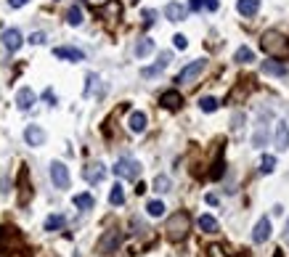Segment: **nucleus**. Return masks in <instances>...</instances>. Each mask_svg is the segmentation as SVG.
<instances>
[{
    "instance_id": "a19ab883",
    "label": "nucleus",
    "mask_w": 289,
    "mask_h": 257,
    "mask_svg": "<svg viewBox=\"0 0 289 257\" xmlns=\"http://www.w3.org/2000/svg\"><path fill=\"white\" fill-rule=\"evenodd\" d=\"M204 6H207L210 11H215V8H218V0H204Z\"/></svg>"
},
{
    "instance_id": "5701e85b",
    "label": "nucleus",
    "mask_w": 289,
    "mask_h": 257,
    "mask_svg": "<svg viewBox=\"0 0 289 257\" xmlns=\"http://www.w3.org/2000/svg\"><path fill=\"white\" fill-rule=\"evenodd\" d=\"M199 228H202L204 233H218V220L212 218V215H202V218H199Z\"/></svg>"
},
{
    "instance_id": "4c0bfd02",
    "label": "nucleus",
    "mask_w": 289,
    "mask_h": 257,
    "mask_svg": "<svg viewBox=\"0 0 289 257\" xmlns=\"http://www.w3.org/2000/svg\"><path fill=\"white\" fill-rule=\"evenodd\" d=\"M43 98H45V101H48V103H51V106H53V103H56V93H53V90H51V88H48V90H45V93H43Z\"/></svg>"
},
{
    "instance_id": "dca6fc26",
    "label": "nucleus",
    "mask_w": 289,
    "mask_h": 257,
    "mask_svg": "<svg viewBox=\"0 0 289 257\" xmlns=\"http://www.w3.org/2000/svg\"><path fill=\"white\" fill-rule=\"evenodd\" d=\"M164 16L170 19V22H183L186 19V8L180 6V3H167L164 6Z\"/></svg>"
},
{
    "instance_id": "ea45409f",
    "label": "nucleus",
    "mask_w": 289,
    "mask_h": 257,
    "mask_svg": "<svg viewBox=\"0 0 289 257\" xmlns=\"http://www.w3.org/2000/svg\"><path fill=\"white\" fill-rule=\"evenodd\" d=\"M27 3H29V0H8L11 8H22V6H27Z\"/></svg>"
},
{
    "instance_id": "c756f323",
    "label": "nucleus",
    "mask_w": 289,
    "mask_h": 257,
    "mask_svg": "<svg viewBox=\"0 0 289 257\" xmlns=\"http://www.w3.org/2000/svg\"><path fill=\"white\" fill-rule=\"evenodd\" d=\"M170 186H173V183H170V178H167V175H157V178H154V188H157L159 194H167V191H170Z\"/></svg>"
},
{
    "instance_id": "c85d7f7f",
    "label": "nucleus",
    "mask_w": 289,
    "mask_h": 257,
    "mask_svg": "<svg viewBox=\"0 0 289 257\" xmlns=\"http://www.w3.org/2000/svg\"><path fill=\"white\" fill-rule=\"evenodd\" d=\"M199 109H202V112H207V114H212V112L218 109V98H212V96H204V98L199 101Z\"/></svg>"
},
{
    "instance_id": "c9c22d12",
    "label": "nucleus",
    "mask_w": 289,
    "mask_h": 257,
    "mask_svg": "<svg viewBox=\"0 0 289 257\" xmlns=\"http://www.w3.org/2000/svg\"><path fill=\"white\" fill-rule=\"evenodd\" d=\"M207 254H210V257H228V254H225V249H223V247H218V244H212V247L207 249Z\"/></svg>"
},
{
    "instance_id": "bb28decb",
    "label": "nucleus",
    "mask_w": 289,
    "mask_h": 257,
    "mask_svg": "<svg viewBox=\"0 0 289 257\" xmlns=\"http://www.w3.org/2000/svg\"><path fill=\"white\" fill-rule=\"evenodd\" d=\"M146 215H149V218H162V215H164V204H162L159 199L149 202V204H146Z\"/></svg>"
},
{
    "instance_id": "58836bf2",
    "label": "nucleus",
    "mask_w": 289,
    "mask_h": 257,
    "mask_svg": "<svg viewBox=\"0 0 289 257\" xmlns=\"http://www.w3.org/2000/svg\"><path fill=\"white\" fill-rule=\"evenodd\" d=\"M202 6H204V0H189V8L191 11H202Z\"/></svg>"
},
{
    "instance_id": "f8f14e48",
    "label": "nucleus",
    "mask_w": 289,
    "mask_h": 257,
    "mask_svg": "<svg viewBox=\"0 0 289 257\" xmlns=\"http://www.w3.org/2000/svg\"><path fill=\"white\" fill-rule=\"evenodd\" d=\"M24 141H27L29 146H43V143H45V130H43L40 125H27Z\"/></svg>"
},
{
    "instance_id": "2eb2a0df",
    "label": "nucleus",
    "mask_w": 289,
    "mask_h": 257,
    "mask_svg": "<svg viewBox=\"0 0 289 257\" xmlns=\"http://www.w3.org/2000/svg\"><path fill=\"white\" fill-rule=\"evenodd\" d=\"M170 58H173V56H170V53L164 51V53L159 56V61H157L154 67H146V69H143L141 74H143V77H157L159 72H164V69H167V64H170Z\"/></svg>"
},
{
    "instance_id": "f257e3e1",
    "label": "nucleus",
    "mask_w": 289,
    "mask_h": 257,
    "mask_svg": "<svg viewBox=\"0 0 289 257\" xmlns=\"http://www.w3.org/2000/svg\"><path fill=\"white\" fill-rule=\"evenodd\" d=\"M164 231H167V239L170 241H183L189 236V231H191V215L180 209V212H175L170 220H167Z\"/></svg>"
},
{
    "instance_id": "393cba45",
    "label": "nucleus",
    "mask_w": 289,
    "mask_h": 257,
    "mask_svg": "<svg viewBox=\"0 0 289 257\" xmlns=\"http://www.w3.org/2000/svg\"><path fill=\"white\" fill-rule=\"evenodd\" d=\"M64 215H48L45 218V231H58V228H64Z\"/></svg>"
},
{
    "instance_id": "cd10ccee",
    "label": "nucleus",
    "mask_w": 289,
    "mask_h": 257,
    "mask_svg": "<svg viewBox=\"0 0 289 257\" xmlns=\"http://www.w3.org/2000/svg\"><path fill=\"white\" fill-rule=\"evenodd\" d=\"M234 58H236V61H239V64H250V61H252V58H255V53H252V51L247 48V45H241V48L236 51V56H234Z\"/></svg>"
},
{
    "instance_id": "4be33fe9",
    "label": "nucleus",
    "mask_w": 289,
    "mask_h": 257,
    "mask_svg": "<svg viewBox=\"0 0 289 257\" xmlns=\"http://www.w3.org/2000/svg\"><path fill=\"white\" fill-rule=\"evenodd\" d=\"M93 204H96V199L90 194H77V196H74V207L82 209V212H85V209H93Z\"/></svg>"
},
{
    "instance_id": "7ed1b4c3",
    "label": "nucleus",
    "mask_w": 289,
    "mask_h": 257,
    "mask_svg": "<svg viewBox=\"0 0 289 257\" xmlns=\"http://www.w3.org/2000/svg\"><path fill=\"white\" fill-rule=\"evenodd\" d=\"M260 45H263V51L271 53V56H286V51H289V42L284 40L281 32H276V29L265 32V35L260 37Z\"/></svg>"
},
{
    "instance_id": "473e14b6",
    "label": "nucleus",
    "mask_w": 289,
    "mask_h": 257,
    "mask_svg": "<svg viewBox=\"0 0 289 257\" xmlns=\"http://www.w3.org/2000/svg\"><path fill=\"white\" fill-rule=\"evenodd\" d=\"M29 199V186H27V167L22 170V202Z\"/></svg>"
},
{
    "instance_id": "0eeeda50",
    "label": "nucleus",
    "mask_w": 289,
    "mask_h": 257,
    "mask_svg": "<svg viewBox=\"0 0 289 257\" xmlns=\"http://www.w3.org/2000/svg\"><path fill=\"white\" fill-rule=\"evenodd\" d=\"M119 241H122V233H119L117 228L106 231V233L101 236V241H98V252H101V254H109V252H114V249L119 247Z\"/></svg>"
},
{
    "instance_id": "20e7f679",
    "label": "nucleus",
    "mask_w": 289,
    "mask_h": 257,
    "mask_svg": "<svg viewBox=\"0 0 289 257\" xmlns=\"http://www.w3.org/2000/svg\"><path fill=\"white\" fill-rule=\"evenodd\" d=\"M114 175L117 178H125V180H138V175H141V164L135 162V159H117V164H114Z\"/></svg>"
},
{
    "instance_id": "1a4fd4ad",
    "label": "nucleus",
    "mask_w": 289,
    "mask_h": 257,
    "mask_svg": "<svg viewBox=\"0 0 289 257\" xmlns=\"http://www.w3.org/2000/svg\"><path fill=\"white\" fill-rule=\"evenodd\" d=\"M82 178L88 180V183H101V180L106 178V167L101 162H93V164H88V167L82 170Z\"/></svg>"
},
{
    "instance_id": "72a5a7b5",
    "label": "nucleus",
    "mask_w": 289,
    "mask_h": 257,
    "mask_svg": "<svg viewBox=\"0 0 289 257\" xmlns=\"http://www.w3.org/2000/svg\"><path fill=\"white\" fill-rule=\"evenodd\" d=\"M173 45H175L178 51H186V48H189V40H186L183 35H175V37H173Z\"/></svg>"
},
{
    "instance_id": "39448f33",
    "label": "nucleus",
    "mask_w": 289,
    "mask_h": 257,
    "mask_svg": "<svg viewBox=\"0 0 289 257\" xmlns=\"http://www.w3.org/2000/svg\"><path fill=\"white\" fill-rule=\"evenodd\" d=\"M204 67H207V58H196V61H191V64H186L183 69H180V74H178L175 82H180V85H191V82L204 72Z\"/></svg>"
},
{
    "instance_id": "2f4dec72",
    "label": "nucleus",
    "mask_w": 289,
    "mask_h": 257,
    "mask_svg": "<svg viewBox=\"0 0 289 257\" xmlns=\"http://www.w3.org/2000/svg\"><path fill=\"white\" fill-rule=\"evenodd\" d=\"M223 170H225V164H223V159H218L215 164H212V173H210V178H212V180H218V178L223 175Z\"/></svg>"
},
{
    "instance_id": "a878e982",
    "label": "nucleus",
    "mask_w": 289,
    "mask_h": 257,
    "mask_svg": "<svg viewBox=\"0 0 289 257\" xmlns=\"http://www.w3.org/2000/svg\"><path fill=\"white\" fill-rule=\"evenodd\" d=\"M67 22H69L72 27H80V24H82V8H80V6H72V8L67 11Z\"/></svg>"
},
{
    "instance_id": "f03ea898",
    "label": "nucleus",
    "mask_w": 289,
    "mask_h": 257,
    "mask_svg": "<svg viewBox=\"0 0 289 257\" xmlns=\"http://www.w3.org/2000/svg\"><path fill=\"white\" fill-rule=\"evenodd\" d=\"M0 252L8 257L13 252H24V236L19 233V228H13V225H3L0 228Z\"/></svg>"
},
{
    "instance_id": "e433bc0d",
    "label": "nucleus",
    "mask_w": 289,
    "mask_h": 257,
    "mask_svg": "<svg viewBox=\"0 0 289 257\" xmlns=\"http://www.w3.org/2000/svg\"><path fill=\"white\" fill-rule=\"evenodd\" d=\"M29 42H32V45H40V42H45V32H35L32 37H29Z\"/></svg>"
},
{
    "instance_id": "9b49d317",
    "label": "nucleus",
    "mask_w": 289,
    "mask_h": 257,
    "mask_svg": "<svg viewBox=\"0 0 289 257\" xmlns=\"http://www.w3.org/2000/svg\"><path fill=\"white\" fill-rule=\"evenodd\" d=\"M53 56L56 58H67V61H85V53L80 48H69V45H61V48H53Z\"/></svg>"
},
{
    "instance_id": "412c9836",
    "label": "nucleus",
    "mask_w": 289,
    "mask_h": 257,
    "mask_svg": "<svg viewBox=\"0 0 289 257\" xmlns=\"http://www.w3.org/2000/svg\"><path fill=\"white\" fill-rule=\"evenodd\" d=\"M151 51H154V40H149V37H141L138 42H135V56H138V58L149 56Z\"/></svg>"
},
{
    "instance_id": "f3484780",
    "label": "nucleus",
    "mask_w": 289,
    "mask_h": 257,
    "mask_svg": "<svg viewBox=\"0 0 289 257\" xmlns=\"http://www.w3.org/2000/svg\"><path fill=\"white\" fill-rule=\"evenodd\" d=\"M257 8H260V0H236V11L241 16H255Z\"/></svg>"
},
{
    "instance_id": "6e6552de",
    "label": "nucleus",
    "mask_w": 289,
    "mask_h": 257,
    "mask_svg": "<svg viewBox=\"0 0 289 257\" xmlns=\"http://www.w3.org/2000/svg\"><path fill=\"white\" fill-rule=\"evenodd\" d=\"M159 103H162L164 109L175 112V109H180V106H183V96H180L178 90H164V93L159 96Z\"/></svg>"
},
{
    "instance_id": "aec40b11",
    "label": "nucleus",
    "mask_w": 289,
    "mask_h": 257,
    "mask_svg": "<svg viewBox=\"0 0 289 257\" xmlns=\"http://www.w3.org/2000/svg\"><path fill=\"white\" fill-rule=\"evenodd\" d=\"M286 146H289V130H286V122H279L276 125V148L286 151Z\"/></svg>"
},
{
    "instance_id": "a211bd4d",
    "label": "nucleus",
    "mask_w": 289,
    "mask_h": 257,
    "mask_svg": "<svg viewBox=\"0 0 289 257\" xmlns=\"http://www.w3.org/2000/svg\"><path fill=\"white\" fill-rule=\"evenodd\" d=\"M263 74H273V77H286V64L279 61H263Z\"/></svg>"
},
{
    "instance_id": "9d476101",
    "label": "nucleus",
    "mask_w": 289,
    "mask_h": 257,
    "mask_svg": "<svg viewBox=\"0 0 289 257\" xmlns=\"http://www.w3.org/2000/svg\"><path fill=\"white\" fill-rule=\"evenodd\" d=\"M35 101H37V96H35L32 88H22L19 93H16V106H19L22 112H29V109L35 106Z\"/></svg>"
},
{
    "instance_id": "6ab92c4d",
    "label": "nucleus",
    "mask_w": 289,
    "mask_h": 257,
    "mask_svg": "<svg viewBox=\"0 0 289 257\" xmlns=\"http://www.w3.org/2000/svg\"><path fill=\"white\" fill-rule=\"evenodd\" d=\"M128 127H130L133 133H143V130H146V114H143V112H133L130 119H128Z\"/></svg>"
},
{
    "instance_id": "ddd939ff",
    "label": "nucleus",
    "mask_w": 289,
    "mask_h": 257,
    "mask_svg": "<svg viewBox=\"0 0 289 257\" xmlns=\"http://www.w3.org/2000/svg\"><path fill=\"white\" fill-rule=\"evenodd\" d=\"M22 42H24V37H22L19 29H6V32H3V45H6V51H11V53L19 51Z\"/></svg>"
},
{
    "instance_id": "b1692460",
    "label": "nucleus",
    "mask_w": 289,
    "mask_h": 257,
    "mask_svg": "<svg viewBox=\"0 0 289 257\" xmlns=\"http://www.w3.org/2000/svg\"><path fill=\"white\" fill-rule=\"evenodd\" d=\"M122 202H125V191H122V186H119V183H114V186H112V191H109V204L119 207Z\"/></svg>"
},
{
    "instance_id": "4468645a",
    "label": "nucleus",
    "mask_w": 289,
    "mask_h": 257,
    "mask_svg": "<svg viewBox=\"0 0 289 257\" xmlns=\"http://www.w3.org/2000/svg\"><path fill=\"white\" fill-rule=\"evenodd\" d=\"M252 239L257 241V244H263V241L271 239V220L268 218H260L255 225V231H252Z\"/></svg>"
},
{
    "instance_id": "7c9ffc66",
    "label": "nucleus",
    "mask_w": 289,
    "mask_h": 257,
    "mask_svg": "<svg viewBox=\"0 0 289 257\" xmlns=\"http://www.w3.org/2000/svg\"><path fill=\"white\" fill-rule=\"evenodd\" d=\"M273 170H276V157H263V162H260V173L271 175Z\"/></svg>"
},
{
    "instance_id": "423d86ee",
    "label": "nucleus",
    "mask_w": 289,
    "mask_h": 257,
    "mask_svg": "<svg viewBox=\"0 0 289 257\" xmlns=\"http://www.w3.org/2000/svg\"><path fill=\"white\" fill-rule=\"evenodd\" d=\"M51 180H53V186L61 188V191L69 188V170H67L64 162H51Z\"/></svg>"
},
{
    "instance_id": "f704fd0d",
    "label": "nucleus",
    "mask_w": 289,
    "mask_h": 257,
    "mask_svg": "<svg viewBox=\"0 0 289 257\" xmlns=\"http://www.w3.org/2000/svg\"><path fill=\"white\" fill-rule=\"evenodd\" d=\"M154 22H157V11H151V8H146V11H143V24H146V27H151V24H154Z\"/></svg>"
},
{
    "instance_id": "79ce46f5",
    "label": "nucleus",
    "mask_w": 289,
    "mask_h": 257,
    "mask_svg": "<svg viewBox=\"0 0 289 257\" xmlns=\"http://www.w3.org/2000/svg\"><path fill=\"white\" fill-rule=\"evenodd\" d=\"M286 228H289V223H286ZM286 244H289V231H286Z\"/></svg>"
}]
</instances>
